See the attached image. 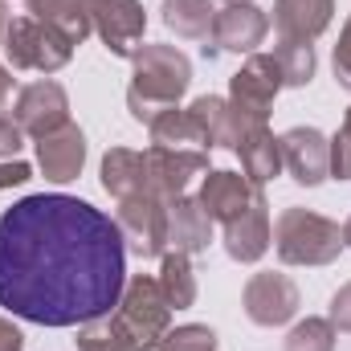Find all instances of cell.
<instances>
[{
    "mask_svg": "<svg viewBox=\"0 0 351 351\" xmlns=\"http://www.w3.org/2000/svg\"><path fill=\"white\" fill-rule=\"evenodd\" d=\"M127 245L90 200L37 192L0 217V306L37 327H82L119 306Z\"/></svg>",
    "mask_w": 351,
    "mask_h": 351,
    "instance_id": "obj_1",
    "label": "cell"
},
{
    "mask_svg": "<svg viewBox=\"0 0 351 351\" xmlns=\"http://www.w3.org/2000/svg\"><path fill=\"white\" fill-rule=\"evenodd\" d=\"M274 250L286 265H327L343 250V229L311 208H286L274 225Z\"/></svg>",
    "mask_w": 351,
    "mask_h": 351,
    "instance_id": "obj_2",
    "label": "cell"
},
{
    "mask_svg": "<svg viewBox=\"0 0 351 351\" xmlns=\"http://www.w3.org/2000/svg\"><path fill=\"white\" fill-rule=\"evenodd\" d=\"M4 53H8L12 70L53 74L74 58V41L62 29H53V25H45L37 16H16L4 29Z\"/></svg>",
    "mask_w": 351,
    "mask_h": 351,
    "instance_id": "obj_3",
    "label": "cell"
},
{
    "mask_svg": "<svg viewBox=\"0 0 351 351\" xmlns=\"http://www.w3.org/2000/svg\"><path fill=\"white\" fill-rule=\"evenodd\" d=\"M114 315L123 319V327H127V335H131L135 351H156L160 348V339L168 335L172 306H168L160 282L147 278V274H139V278H131V282L123 286V298H119Z\"/></svg>",
    "mask_w": 351,
    "mask_h": 351,
    "instance_id": "obj_4",
    "label": "cell"
},
{
    "mask_svg": "<svg viewBox=\"0 0 351 351\" xmlns=\"http://www.w3.org/2000/svg\"><path fill=\"white\" fill-rule=\"evenodd\" d=\"M131 66H135L131 90H139L160 106H176L192 82V62L176 45H139L131 53Z\"/></svg>",
    "mask_w": 351,
    "mask_h": 351,
    "instance_id": "obj_5",
    "label": "cell"
},
{
    "mask_svg": "<svg viewBox=\"0 0 351 351\" xmlns=\"http://www.w3.org/2000/svg\"><path fill=\"white\" fill-rule=\"evenodd\" d=\"M278 90H282V74H278L274 58H269V53H250V62L233 74L229 102H233V110L245 119V127H265Z\"/></svg>",
    "mask_w": 351,
    "mask_h": 351,
    "instance_id": "obj_6",
    "label": "cell"
},
{
    "mask_svg": "<svg viewBox=\"0 0 351 351\" xmlns=\"http://www.w3.org/2000/svg\"><path fill=\"white\" fill-rule=\"evenodd\" d=\"M114 225L139 258H160L168 250V200H156L147 192H139L131 200H119V221Z\"/></svg>",
    "mask_w": 351,
    "mask_h": 351,
    "instance_id": "obj_7",
    "label": "cell"
},
{
    "mask_svg": "<svg viewBox=\"0 0 351 351\" xmlns=\"http://www.w3.org/2000/svg\"><path fill=\"white\" fill-rule=\"evenodd\" d=\"M90 25L102 37V45L119 58H131L143 41V4L139 0H90Z\"/></svg>",
    "mask_w": 351,
    "mask_h": 351,
    "instance_id": "obj_8",
    "label": "cell"
},
{
    "mask_svg": "<svg viewBox=\"0 0 351 351\" xmlns=\"http://www.w3.org/2000/svg\"><path fill=\"white\" fill-rule=\"evenodd\" d=\"M241 302H245V315L258 323V327H282V323H290L294 315H298V286L286 278V274H254L250 282H245V294H241Z\"/></svg>",
    "mask_w": 351,
    "mask_h": 351,
    "instance_id": "obj_9",
    "label": "cell"
},
{
    "mask_svg": "<svg viewBox=\"0 0 351 351\" xmlns=\"http://www.w3.org/2000/svg\"><path fill=\"white\" fill-rule=\"evenodd\" d=\"M12 119L21 123L25 135H37L41 139V135H49V131H58V127L70 123V98H66V90L58 86V82H49V78L29 82V86L16 94Z\"/></svg>",
    "mask_w": 351,
    "mask_h": 351,
    "instance_id": "obj_10",
    "label": "cell"
},
{
    "mask_svg": "<svg viewBox=\"0 0 351 351\" xmlns=\"http://www.w3.org/2000/svg\"><path fill=\"white\" fill-rule=\"evenodd\" d=\"M143 164H147V196H156V200H176V196H184V188H188V180L196 172H204L208 168V156L204 152H196V147H152L147 156H143Z\"/></svg>",
    "mask_w": 351,
    "mask_h": 351,
    "instance_id": "obj_11",
    "label": "cell"
},
{
    "mask_svg": "<svg viewBox=\"0 0 351 351\" xmlns=\"http://www.w3.org/2000/svg\"><path fill=\"white\" fill-rule=\"evenodd\" d=\"M265 33H269V16L262 8H254V4H225L217 12V21H213V33H208L213 49L204 45V53H217V49H225V53H254L265 41Z\"/></svg>",
    "mask_w": 351,
    "mask_h": 351,
    "instance_id": "obj_12",
    "label": "cell"
},
{
    "mask_svg": "<svg viewBox=\"0 0 351 351\" xmlns=\"http://www.w3.org/2000/svg\"><path fill=\"white\" fill-rule=\"evenodd\" d=\"M282 164L290 168V176L302 184V188H315L331 176V143L323 139V131L315 127H294L286 131L282 139Z\"/></svg>",
    "mask_w": 351,
    "mask_h": 351,
    "instance_id": "obj_13",
    "label": "cell"
},
{
    "mask_svg": "<svg viewBox=\"0 0 351 351\" xmlns=\"http://www.w3.org/2000/svg\"><path fill=\"white\" fill-rule=\"evenodd\" d=\"M188 123L196 131V143L200 147H237L241 135L250 131L245 119L233 110L229 98H217V94H204L188 106Z\"/></svg>",
    "mask_w": 351,
    "mask_h": 351,
    "instance_id": "obj_14",
    "label": "cell"
},
{
    "mask_svg": "<svg viewBox=\"0 0 351 351\" xmlns=\"http://www.w3.org/2000/svg\"><path fill=\"white\" fill-rule=\"evenodd\" d=\"M37 164H41L45 180H53V184L78 180L82 164H86V135H82L74 123H66V127L41 135V139H37Z\"/></svg>",
    "mask_w": 351,
    "mask_h": 351,
    "instance_id": "obj_15",
    "label": "cell"
},
{
    "mask_svg": "<svg viewBox=\"0 0 351 351\" xmlns=\"http://www.w3.org/2000/svg\"><path fill=\"white\" fill-rule=\"evenodd\" d=\"M265 250H269V204H265L262 188H258L250 208L225 225V254L233 262H258Z\"/></svg>",
    "mask_w": 351,
    "mask_h": 351,
    "instance_id": "obj_16",
    "label": "cell"
},
{
    "mask_svg": "<svg viewBox=\"0 0 351 351\" xmlns=\"http://www.w3.org/2000/svg\"><path fill=\"white\" fill-rule=\"evenodd\" d=\"M258 196V188L245 180V176L237 172H208L204 176V184H200V208L208 213V221H221V225H229L233 217H241L245 208H250V200Z\"/></svg>",
    "mask_w": 351,
    "mask_h": 351,
    "instance_id": "obj_17",
    "label": "cell"
},
{
    "mask_svg": "<svg viewBox=\"0 0 351 351\" xmlns=\"http://www.w3.org/2000/svg\"><path fill=\"white\" fill-rule=\"evenodd\" d=\"M335 0H274V29L282 41H315L327 33Z\"/></svg>",
    "mask_w": 351,
    "mask_h": 351,
    "instance_id": "obj_18",
    "label": "cell"
},
{
    "mask_svg": "<svg viewBox=\"0 0 351 351\" xmlns=\"http://www.w3.org/2000/svg\"><path fill=\"white\" fill-rule=\"evenodd\" d=\"M213 241V221L200 208V200L192 196H176L168 200V245L176 254H200Z\"/></svg>",
    "mask_w": 351,
    "mask_h": 351,
    "instance_id": "obj_19",
    "label": "cell"
},
{
    "mask_svg": "<svg viewBox=\"0 0 351 351\" xmlns=\"http://www.w3.org/2000/svg\"><path fill=\"white\" fill-rule=\"evenodd\" d=\"M237 156H241V176L254 184V188H265L274 176L282 172V143L274 139L269 127H250L237 143Z\"/></svg>",
    "mask_w": 351,
    "mask_h": 351,
    "instance_id": "obj_20",
    "label": "cell"
},
{
    "mask_svg": "<svg viewBox=\"0 0 351 351\" xmlns=\"http://www.w3.org/2000/svg\"><path fill=\"white\" fill-rule=\"evenodd\" d=\"M102 188L114 196V200H131L147 188V164H143V152H131V147H110L102 156Z\"/></svg>",
    "mask_w": 351,
    "mask_h": 351,
    "instance_id": "obj_21",
    "label": "cell"
},
{
    "mask_svg": "<svg viewBox=\"0 0 351 351\" xmlns=\"http://www.w3.org/2000/svg\"><path fill=\"white\" fill-rule=\"evenodd\" d=\"M25 8H29V16L62 29L74 45H82L94 33V25H90V0H25Z\"/></svg>",
    "mask_w": 351,
    "mask_h": 351,
    "instance_id": "obj_22",
    "label": "cell"
},
{
    "mask_svg": "<svg viewBox=\"0 0 351 351\" xmlns=\"http://www.w3.org/2000/svg\"><path fill=\"white\" fill-rule=\"evenodd\" d=\"M213 21H217L213 0H164V25L176 37L200 41V37L213 33Z\"/></svg>",
    "mask_w": 351,
    "mask_h": 351,
    "instance_id": "obj_23",
    "label": "cell"
},
{
    "mask_svg": "<svg viewBox=\"0 0 351 351\" xmlns=\"http://www.w3.org/2000/svg\"><path fill=\"white\" fill-rule=\"evenodd\" d=\"M156 282H160V290H164V298H168V306H172V311H184V306H192V302H196V274H192L188 254L168 250Z\"/></svg>",
    "mask_w": 351,
    "mask_h": 351,
    "instance_id": "obj_24",
    "label": "cell"
},
{
    "mask_svg": "<svg viewBox=\"0 0 351 351\" xmlns=\"http://www.w3.org/2000/svg\"><path fill=\"white\" fill-rule=\"evenodd\" d=\"M269 58L282 74V86H311V78H315V45L311 41H278Z\"/></svg>",
    "mask_w": 351,
    "mask_h": 351,
    "instance_id": "obj_25",
    "label": "cell"
},
{
    "mask_svg": "<svg viewBox=\"0 0 351 351\" xmlns=\"http://www.w3.org/2000/svg\"><path fill=\"white\" fill-rule=\"evenodd\" d=\"M78 351H135V343H131L123 319L110 311V315L90 319L78 327Z\"/></svg>",
    "mask_w": 351,
    "mask_h": 351,
    "instance_id": "obj_26",
    "label": "cell"
},
{
    "mask_svg": "<svg viewBox=\"0 0 351 351\" xmlns=\"http://www.w3.org/2000/svg\"><path fill=\"white\" fill-rule=\"evenodd\" d=\"M147 131H152V147H172V152H180V147H200L196 143V131L188 123V110H180V106H168Z\"/></svg>",
    "mask_w": 351,
    "mask_h": 351,
    "instance_id": "obj_27",
    "label": "cell"
},
{
    "mask_svg": "<svg viewBox=\"0 0 351 351\" xmlns=\"http://www.w3.org/2000/svg\"><path fill=\"white\" fill-rule=\"evenodd\" d=\"M286 351H335L331 319H306L286 335Z\"/></svg>",
    "mask_w": 351,
    "mask_h": 351,
    "instance_id": "obj_28",
    "label": "cell"
},
{
    "mask_svg": "<svg viewBox=\"0 0 351 351\" xmlns=\"http://www.w3.org/2000/svg\"><path fill=\"white\" fill-rule=\"evenodd\" d=\"M160 351H217V331L200 327V323H184V327H168V335L160 339Z\"/></svg>",
    "mask_w": 351,
    "mask_h": 351,
    "instance_id": "obj_29",
    "label": "cell"
},
{
    "mask_svg": "<svg viewBox=\"0 0 351 351\" xmlns=\"http://www.w3.org/2000/svg\"><path fill=\"white\" fill-rule=\"evenodd\" d=\"M21 143H25L21 123H16V119H8V114H0V160H16Z\"/></svg>",
    "mask_w": 351,
    "mask_h": 351,
    "instance_id": "obj_30",
    "label": "cell"
},
{
    "mask_svg": "<svg viewBox=\"0 0 351 351\" xmlns=\"http://www.w3.org/2000/svg\"><path fill=\"white\" fill-rule=\"evenodd\" d=\"M331 176L335 180H351V139L343 131L331 139Z\"/></svg>",
    "mask_w": 351,
    "mask_h": 351,
    "instance_id": "obj_31",
    "label": "cell"
},
{
    "mask_svg": "<svg viewBox=\"0 0 351 351\" xmlns=\"http://www.w3.org/2000/svg\"><path fill=\"white\" fill-rule=\"evenodd\" d=\"M335 78L351 90V21L343 25V37L335 45Z\"/></svg>",
    "mask_w": 351,
    "mask_h": 351,
    "instance_id": "obj_32",
    "label": "cell"
},
{
    "mask_svg": "<svg viewBox=\"0 0 351 351\" xmlns=\"http://www.w3.org/2000/svg\"><path fill=\"white\" fill-rule=\"evenodd\" d=\"M331 327L335 331H351V282L331 298Z\"/></svg>",
    "mask_w": 351,
    "mask_h": 351,
    "instance_id": "obj_33",
    "label": "cell"
},
{
    "mask_svg": "<svg viewBox=\"0 0 351 351\" xmlns=\"http://www.w3.org/2000/svg\"><path fill=\"white\" fill-rule=\"evenodd\" d=\"M33 176V168L16 156V160H0V188H16V184H25Z\"/></svg>",
    "mask_w": 351,
    "mask_h": 351,
    "instance_id": "obj_34",
    "label": "cell"
},
{
    "mask_svg": "<svg viewBox=\"0 0 351 351\" xmlns=\"http://www.w3.org/2000/svg\"><path fill=\"white\" fill-rule=\"evenodd\" d=\"M0 351H25V335L8 319H0Z\"/></svg>",
    "mask_w": 351,
    "mask_h": 351,
    "instance_id": "obj_35",
    "label": "cell"
},
{
    "mask_svg": "<svg viewBox=\"0 0 351 351\" xmlns=\"http://www.w3.org/2000/svg\"><path fill=\"white\" fill-rule=\"evenodd\" d=\"M8 98H12V74H8V70L0 66V110L8 106Z\"/></svg>",
    "mask_w": 351,
    "mask_h": 351,
    "instance_id": "obj_36",
    "label": "cell"
},
{
    "mask_svg": "<svg viewBox=\"0 0 351 351\" xmlns=\"http://www.w3.org/2000/svg\"><path fill=\"white\" fill-rule=\"evenodd\" d=\"M4 29H8V8H4V0H0V41H4Z\"/></svg>",
    "mask_w": 351,
    "mask_h": 351,
    "instance_id": "obj_37",
    "label": "cell"
},
{
    "mask_svg": "<svg viewBox=\"0 0 351 351\" xmlns=\"http://www.w3.org/2000/svg\"><path fill=\"white\" fill-rule=\"evenodd\" d=\"M343 245L351 250V217H348V225H343Z\"/></svg>",
    "mask_w": 351,
    "mask_h": 351,
    "instance_id": "obj_38",
    "label": "cell"
},
{
    "mask_svg": "<svg viewBox=\"0 0 351 351\" xmlns=\"http://www.w3.org/2000/svg\"><path fill=\"white\" fill-rule=\"evenodd\" d=\"M339 131H343V135L351 139V110H348V119H343V127H339Z\"/></svg>",
    "mask_w": 351,
    "mask_h": 351,
    "instance_id": "obj_39",
    "label": "cell"
},
{
    "mask_svg": "<svg viewBox=\"0 0 351 351\" xmlns=\"http://www.w3.org/2000/svg\"><path fill=\"white\" fill-rule=\"evenodd\" d=\"M229 4H250V0H229Z\"/></svg>",
    "mask_w": 351,
    "mask_h": 351,
    "instance_id": "obj_40",
    "label": "cell"
}]
</instances>
